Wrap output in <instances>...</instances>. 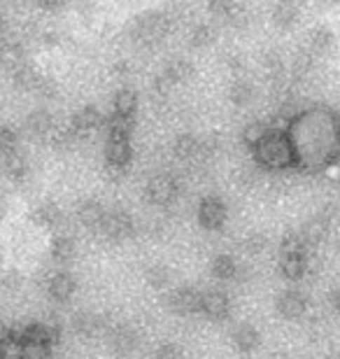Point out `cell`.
I'll return each instance as SVG.
<instances>
[{"instance_id": "cell-7", "label": "cell", "mask_w": 340, "mask_h": 359, "mask_svg": "<svg viewBox=\"0 0 340 359\" xmlns=\"http://www.w3.org/2000/svg\"><path fill=\"white\" fill-rule=\"evenodd\" d=\"M198 222L205 229H219L226 222V205L217 196H208L203 203L198 205Z\"/></svg>"}, {"instance_id": "cell-2", "label": "cell", "mask_w": 340, "mask_h": 359, "mask_svg": "<svg viewBox=\"0 0 340 359\" xmlns=\"http://www.w3.org/2000/svg\"><path fill=\"white\" fill-rule=\"evenodd\" d=\"M168 26L170 19L165 12H144L133 24V40H137L140 45H156L168 33Z\"/></svg>"}, {"instance_id": "cell-26", "label": "cell", "mask_w": 340, "mask_h": 359, "mask_svg": "<svg viewBox=\"0 0 340 359\" xmlns=\"http://www.w3.org/2000/svg\"><path fill=\"white\" fill-rule=\"evenodd\" d=\"M72 327H75V332L82 336H96L100 332V320L91 313H82L72 320Z\"/></svg>"}, {"instance_id": "cell-21", "label": "cell", "mask_w": 340, "mask_h": 359, "mask_svg": "<svg viewBox=\"0 0 340 359\" xmlns=\"http://www.w3.org/2000/svg\"><path fill=\"white\" fill-rule=\"evenodd\" d=\"M229 98H231V103L238 105V107H243V105H250L252 103V98H254V87L247 82V80H236V82H231V87H229Z\"/></svg>"}, {"instance_id": "cell-10", "label": "cell", "mask_w": 340, "mask_h": 359, "mask_svg": "<svg viewBox=\"0 0 340 359\" xmlns=\"http://www.w3.org/2000/svg\"><path fill=\"white\" fill-rule=\"evenodd\" d=\"M306 299H303V294L289 290V292H282L278 297V313L282 315L285 320H301L303 315H306Z\"/></svg>"}, {"instance_id": "cell-16", "label": "cell", "mask_w": 340, "mask_h": 359, "mask_svg": "<svg viewBox=\"0 0 340 359\" xmlns=\"http://www.w3.org/2000/svg\"><path fill=\"white\" fill-rule=\"evenodd\" d=\"M172 149H175L177 159L203 163V159H200V140L193 138V135H179V138L175 140V147H172Z\"/></svg>"}, {"instance_id": "cell-29", "label": "cell", "mask_w": 340, "mask_h": 359, "mask_svg": "<svg viewBox=\"0 0 340 359\" xmlns=\"http://www.w3.org/2000/svg\"><path fill=\"white\" fill-rule=\"evenodd\" d=\"M271 128L264 124V121H252L250 126H245V131H243V138H245V142H247L250 147H254V145H259L261 142V138L266 133H268Z\"/></svg>"}, {"instance_id": "cell-23", "label": "cell", "mask_w": 340, "mask_h": 359, "mask_svg": "<svg viewBox=\"0 0 340 359\" xmlns=\"http://www.w3.org/2000/svg\"><path fill=\"white\" fill-rule=\"evenodd\" d=\"M212 273H215V278H217V280H224V283L233 280V278L238 276V266H236L233 257H229V255L215 257V262H212Z\"/></svg>"}, {"instance_id": "cell-9", "label": "cell", "mask_w": 340, "mask_h": 359, "mask_svg": "<svg viewBox=\"0 0 340 359\" xmlns=\"http://www.w3.org/2000/svg\"><path fill=\"white\" fill-rule=\"evenodd\" d=\"M103 121L105 119H103V114H100L98 107L86 105L79 112H75V117H72L70 126H72V131H75L77 138H79V135H89L93 131H98V128L103 126Z\"/></svg>"}, {"instance_id": "cell-22", "label": "cell", "mask_w": 340, "mask_h": 359, "mask_svg": "<svg viewBox=\"0 0 340 359\" xmlns=\"http://www.w3.org/2000/svg\"><path fill=\"white\" fill-rule=\"evenodd\" d=\"M110 339H112V346L117 348L119 353H131V350L137 346V334L128 327H117Z\"/></svg>"}, {"instance_id": "cell-5", "label": "cell", "mask_w": 340, "mask_h": 359, "mask_svg": "<svg viewBox=\"0 0 340 359\" xmlns=\"http://www.w3.org/2000/svg\"><path fill=\"white\" fill-rule=\"evenodd\" d=\"M200 297H203V294L196 292L193 287H177V290L170 294V308L177 315L189 318V315L200 313Z\"/></svg>"}, {"instance_id": "cell-34", "label": "cell", "mask_w": 340, "mask_h": 359, "mask_svg": "<svg viewBox=\"0 0 340 359\" xmlns=\"http://www.w3.org/2000/svg\"><path fill=\"white\" fill-rule=\"evenodd\" d=\"M245 250H247V252H252V255H257V252H261L264 250V245H266V238L261 233H252L247 241H245Z\"/></svg>"}, {"instance_id": "cell-40", "label": "cell", "mask_w": 340, "mask_h": 359, "mask_svg": "<svg viewBox=\"0 0 340 359\" xmlns=\"http://www.w3.org/2000/svg\"><path fill=\"white\" fill-rule=\"evenodd\" d=\"M324 3H340V0H324Z\"/></svg>"}, {"instance_id": "cell-25", "label": "cell", "mask_w": 340, "mask_h": 359, "mask_svg": "<svg viewBox=\"0 0 340 359\" xmlns=\"http://www.w3.org/2000/svg\"><path fill=\"white\" fill-rule=\"evenodd\" d=\"M19 355V334L14 329L0 325V357Z\"/></svg>"}, {"instance_id": "cell-36", "label": "cell", "mask_w": 340, "mask_h": 359, "mask_svg": "<svg viewBox=\"0 0 340 359\" xmlns=\"http://www.w3.org/2000/svg\"><path fill=\"white\" fill-rule=\"evenodd\" d=\"M329 306L334 308V311H340V285L336 287V290H331V294H329Z\"/></svg>"}, {"instance_id": "cell-41", "label": "cell", "mask_w": 340, "mask_h": 359, "mask_svg": "<svg viewBox=\"0 0 340 359\" xmlns=\"http://www.w3.org/2000/svg\"><path fill=\"white\" fill-rule=\"evenodd\" d=\"M0 217H3V210H0Z\"/></svg>"}, {"instance_id": "cell-4", "label": "cell", "mask_w": 340, "mask_h": 359, "mask_svg": "<svg viewBox=\"0 0 340 359\" xmlns=\"http://www.w3.org/2000/svg\"><path fill=\"white\" fill-rule=\"evenodd\" d=\"M177 180L170 177V175H154L149 180L147 184V198L151 205H158V208H165L170 205L172 201L177 198Z\"/></svg>"}, {"instance_id": "cell-3", "label": "cell", "mask_w": 340, "mask_h": 359, "mask_svg": "<svg viewBox=\"0 0 340 359\" xmlns=\"http://www.w3.org/2000/svg\"><path fill=\"white\" fill-rule=\"evenodd\" d=\"M96 229L103 233V238L112 243H121L133 233V219L124 210H105L103 219H100V224Z\"/></svg>"}, {"instance_id": "cell-32", "label": "cell", "mask_w": 340, "mask_h": 359, "mask_svg": "<svg viewBox=\"0 0 340 359\" xmlns=\"http://www.w3.org/2000/svg\"><path fill=\"white\" fill-rule=\"evenodd\" d=\"M208 5L212 14H217V17H222V19H229L238 3H233V0H208Z\"/></svg>"}, {"instance_id": "cell-24", "label": "cell", "mask_w": 340, "mask_h": 359, "mask_svg": "<svg viewBox=\"0 0 340 359\" xmlns=\"http://www.w3.org/2000/svg\"><path fill=\"white\" fill-rule=\"evenodd\" d=\"M35 222H38L40 226H56L59 224V219H61V210H59V205L56 203H42L38 205V210H35Z\"/></svg>"}, {"instance_id": "cell-17", "label": "cell", "mask_w": 340, "mask_h": 359, "mask_svg": "<svg viewBox=\"0 0 340 359\" xmlns=\"http://www.w3.org/2000/svg\"><path fill=\"white\" fill-rule=\"evenodd\" d=\"M299 19V7H296L294 0H278L273 7V21L280 28H289L296 24Z\"/></svg>"}, {"instance_id": "cell-28", "label": "cell", "mask_w": 340, "mask_h": 359, "mask_svg": "<svg viewBox=\"0 0 340 359\" xmlns=\"http://www.w3.org/2000/svg\"><path fill=\"white\" fill-rule=\"evenodd\" d=\"M144 278H147V283L151 287H156V290H161V287L170 283V273L165 266H161V264H151V266L144 271Z\"/></svg>"}, {"instance_id": "cell-14", "label": "cell", "mask_w": 340, "mask_h": 359, "mask_svg": "<svg viewBox=\"0 0 340 359\" xmlns=\"http://www.w3.org/2000/svg\"><path fill=\"white\" fill-rule=\"evenodd\" d=\"M52 128H54V119L47 110H35V112L28 114L26 131L31 135H35V138H47Z\"/></svg>"}, {"instance_id": "cell-39", "label": "cell", "mask_w": 340, "mask_h": 359, "mask_svg": "<svg viewBox=\"0 0 340 359\" xmlns=\"http://www.w3.org/2000/svg\"><path fill=\"white\" fill-rule=\"evenodd\" d=\"M5 35V19H3V14H0V38Z\"/></svg>"}, {"instance_id": "cell-18", "label": "cell", "mask_w": 340, "mask_h": 359, "mask_svg": "<svg viewBox=\"0 0 340 359\" xmlns=\"http://www.w3.org/2000/svg\"><path fill=\"white\" fill-rule=\"evenodd\" d=\"M137 110V96L131 89H121L114 96V117L121 119H133V114Z\"/></svg>"}, {"instance_id": "cell-11", "label": "cell", "mask_w": 340, "mask_h": 359, "mask_svg": "<svg viewBox=\"0 0 340 359\" xmlns=\"http://www.w3.org/2000/svg\"><path fill=\"white\" fill-rule=\"evenodd\" d=\"M3 166H5V173L7 177L12 180V182H26L28 177H31V163H28V159L21 152H10L3 156Z\"/></svg>"}, {"instance_id": "cell-27", "label": "cell", "mask_w": 340, "mask_h": 359, "mask_svg": "<svg viewBox=\"0 0 340 359\" xmlns=\"http://www.w3.org/2000/svg\"><path fill=\"white\" fill-rule=\"evenodd\" d=\"M52 257H54L56 264H68L72 257H75V243H72L70 238H66V236L56 238L54 245H52Z\"/></svg>"}, {"instance_id": "cell-13", "label": "cell", "mask_w": 340, "mask_h": 359, "mask_svg": "<svg viewBox=\"0 0 340 359\" xmlns=\"http://www.w3.org/2000/svg\"><path fill=\"white\" fill-rule=\"evenodd\" d=\"M103 215H105V208L96 198L82 201V203H79V208H77L79 222H82L84 226H89V229H96L100 224V219H103Z\"/></svg>"}, {"instance_id": "cell-33", "label": "cell", "mask_w": 340, "mask_h": 359, "mask_svg": "<svg viewBox=\"0 0 340 359\" xmlns=\"http://www.w3.org/2000/svg\"><path fill=\"white\" fill-rule=\"evenodd\" d=\"M264 68H266V73H268V75H280L285 66H282L280 56L275 54V52H271V54L264 56Z\"/></svg>"}, {"instance_id": "cell-19", "label": "cell", "mask_w": 340, "mask_h": 359, "mask_svg": "<svg viewBox=\"0 0 340 359\" xmlns=\"http://www.w3.org/2000/svg\"><path fill=\"white\" fill-rule=\"evenodd\" d=\"M233 346L240 350V353H250L259 346V332L257 327L252 325H240L233 329Z\"/></svg>"}, {"instance_id": "cell-31", "label": "cell", "mask_w": 340, "mask_h": 359, "mask_svg": "<svg viewBox=\"0 0 340 359\" xmlns=\"http://www.w3.org/2000/svg\"><path fill=\"white\" fill-rule=\"evenodd\" d=\"M212 38H215L212 28L205 26V24H198L191 31V45H196V47H205L208 42H212Z\"/></svg>"}, {"instance_id": "cell-1", "label": "cell", "mask_w": 340, "mask_h": 359, "mask_svg": "<svg viewBox=\"0 0 340 359\" xmlns=\"http://www.w3.org/2000/svg\"><path fill=\"white\" fill-rule=\"evenodd\" d=\"M259 163L268 168H287L294 161V147L285 133L280 131H268L261 138L259 145H254Z\"/></svg>"}, {"instance_id": "cell-42", "label": "cell", "mask_w": 340, "mask_h": 359, "mask_svg": "<svg viewBox=\"0 0 340 359\" xmlns=\"http://www.w3.org/2000/svg\"><path fill=\"white\" fill-rule=\"evenodd\" d=\"M82 3H86V0H82Z\"/></svg>"}, {"instance_id": "cell-35", "label": "cell", "mask_w": 340, "mask_h": 359, "mask_svg": "<svg viewBox=\"0 0 340 359\" xmlns=\"http://www.w3.org/2000/svg\"><path fill=\"white\" fill-rule=\"evenodd\" d=\"M63 3H66V0H38V5L42 7V10H49V12L61 10Z\"/></svg>"}, {"instance_id": "cell-15", "label": "cell", "mask_w": 340, "mask_h": 359, "mask_svg": "<svg viewBox=\"0 0 340 359\" xmlns=\"http://www.w3.org/2000/svg\"><path fill=\"white\" fill-rule=\"evenodd\" d=\"M280 271L287 280H301L308 271V255H282Z\"/></svg>"}, {"instance_id": "cell-6", "label": "cell", "mask_w": 340, "mask_h": 359, "mask_svg": "<svg viewBox=\"0 0 340 359\" xmlns=\"http://www.w3.org/2000/svg\"><path fill=\"white\" fill-rule=\"evenodd\" d=\"M45 287H47L49 299L59 301V304H66V301H70L72 294H75L77 283H75V278H72L70 273L59 271V273H54V276H49Z\"/></svg>"}, {"instance_id": "cell-38", "label": "cell", "mask_w": 340, "mask_h": 359, "mask_svg": "<svg viewBox=\"0 0 340 359\" xmlns=\"http://www.w3.org/2000/svg\"><path fill=\"white\" fill-rule=\"evenodd\" d=\"M158 355H161V357H168V355H179V350L177 348H163V350H158Z\"/></svg>"}, {"instance_id": "cell-37", "label": "cell", "mask_w": 340, "mask_h": 359, "mask_svg": "<svg viewBox=\"0 0 340 359\" xmlns=\"http://www.w3.org/2000/svg\"><path fill=\"white\" fill-rule=\"evenodd\" d=\"M19 280H21V278H19V273H14V271H12V273H7V276L3 278V283H5V287H17V285H19Z\"/></svg>"}, {"instance_id": "cell-8", "label": "cell", "mask_w": 340, "mask_h": 359, "mask_svg": "<svg viewBox=\"0 0 340 359\" xmlns=\"http://www.w3.org/2000/svg\"><path fill=\"white\" fill-rule=\"evenodd\" d=\"M231 311V301L224 292H205L200 297V313L210 320H226Z\"/></svg>"}, {"instance_id": "cell-30", "label": "cell", "mask_w": 340, "mask_h": 359, "mask_svg": "<svg viewBox=\"0 0 340 359\" xmlns=\"http://www.w3.org/2000/svg\"><path fill=\"white\" fill-rule=\"evenodd\" d=\"M17 142H19V135L14 133L10 126H0V159H3L5 154L14 152Z\"/></svg>"}, {"instance_id": "cell-20", "label": "cell", "mask_w": 340, "mask_h": 359, "mask_svg": "<svg viewBox=\"0 0 340 359\" xmlns=\"http://www.w3.org/2000/svg\"><path fill=\"white\" fill-rule=\"evenodd\" d=\"M193 75V66L186 59H175V61H170L168 63V68L163 70V77L168 80L172 87L179 82H186L189 77Z\"/></svg>"}, {"instance_id": "cell-12", "label": "cell", "mask_w": 340, "mask_h": 359, "mask_svg": "<svg viewBox=\"0 0 340 359\" xmlns=\"http://www.w3.org/2000/svg\"><path fill=\"white\" fill-rule=\"evenodd\" d=\"M334 42H336V35L331 33V28L317 26L308 33V52L315 56L329 54L331 49H334Z\"/></svg>"}]
</instances>
